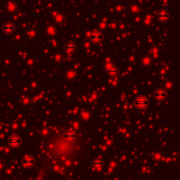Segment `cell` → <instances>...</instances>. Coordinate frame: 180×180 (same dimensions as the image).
Segmentation results:
<instances>
[{"label":"cell","mask_w":180,"mask_h":180,"mask_svg":"<svg viewBox=\"0 0 180 180\" xmlns=\"http://www.w3.org/2000/svg\"><path fill=\"white\" fill-rule=\"evenodd\" d=\"M45 31H46V34L48 35H55L56 34V32H57V29H56V27L54 25L49 24V25H48L46 27Z\"/></svg>","instance_id":"cell-11"},{"label":"cell","mask_w":180,"mask_h":180,"mask_svg":"<svg viewBox=\"0 0 180 180\" xmlns=\"http://www.w3.org/2000/svg\"><path fill=\"white\" fill-rule=\"evenodd\" d=\"M6 10L9 13H14L18 10V4L14 1H10L6 5Z\"/></svg>","instance_id":"cell-5"},{"label":"cell","mask_w":180,"mask_h":180,"mask_svg":"<svg viewBox=\"0 0 180 180\" xmlns=\"http://www.w3.org/2000/svg\"><path fill=\"white\" fill-rule=\"evenodd\" d=\"M156 18H157V20H158L159 21H161V22H164V21H167V20H168V19H169V15H168V13H167L166 12H164V11H161V12H159V13H157Z\"/></svg>","instance_id":"cell-10"},{"label":"cell","mask_w":180,"mask_h":180,"mask_svg":"<svg viewBox=\"0 0 180 180\" xmlns=\"http://www.w3.org/2000/svg\"><path fill=\"white\" fill-rule=\"evenodd\" d=\"M149 103H150V102L146 96H139L134 101L135 106L140 108V109H145V108H147L149 106Z\"/></svg>","instance_id":"cell-2"},{"label":"cell","mask_w":180,"mask_h":180,"mask_svg":"<svg viewBox=\"0 0 180 180\" xmlns=\"http://www.w3.org/2000/svg\"><path fill=\"white\" fill-rule=\"evenodd\" d=\"M64 50L67 53H74L77 50V45L73 42H68L64 45Z\"/></svg>","instance_id":"cell-8"},{"label":"cell","mask_w":180,"mask_h":180,"mask_svg":"<svg viewBox=\"0 0 180 180\" xmlns=\"http://www.w3.org/2000/svg\"><path fill=\"white\" fill-rule=\"evenodd\" d=\"M37 35V32L34 29H30L27 31V36L30 38V39H33V38H35V36Z\"/></svg>","instance_id":"cell-16"},{"label":"cell","mask_w":180,"mask_h":180,"mask_svg":"<svg viewBox=\"0 0 180 180\" xmlns=\"http://www.w3.org/2000/svg\"><path fill=\"white\" fill-rule=\"evenodd\" d=\"M107 73L111 77H116L118 75V70L115 68H111L109 70H107Z\"/></svg>","instance_id":"cell-15"},{"label":"cell","mask_w":180,"mask_h":180,"mask_svg":"<svg viewBox=\"0 0 180 180\" xmlns=\"http://www.w3.org/2000/svg\"><path fill=\"white\" fill-rule=\"evenodd\" d=\"M90 38H91V41L93 43L98 44V43H99L102 42V40H103V34H102L100 32H98V31H95V32H93V33L91 34Z\"/></svg>","instance_id":"cell-4"},{"label":"cell","mask_w":180,"mask_h":180,"mask_svg":"<svg viewBox=\"0 0 180 180\" xmlns=\"http://www.w3.org/2000/svg\"><path fill=\"white\" fill-rule=\"evenodd\" d=\"M53 19H54V21H55V23L60 24V23H62V22L64 21L65 16H64L63 13H60V12H56V13H54Z\"/></svg>","instance_id":"cell-9"},{"label":"cell","mask_w":180,"mask_h":180,"mask_svg":"<svg viewBox=\"0 0 180 180\" xmlns=\"http://www.w3.org/2000/svg\"><path fill=\"white\" fill-rule=\"evenodd\" d=\"M22 162H23L24 166H26V167H27V168H30V167L33 166V164L35 163V159H34L32 155H26L24 156Z\"/></svg>","instance_id":"cell-6"},{"label":"cell","mask_w":180,"mask_h":180,"mask_svg":"<svg viewBox=\"0 0 180 180\" xmlns=\"http://www.w3.org/2000/svg\"><path fill=\"white\" fill-rule=\"evenodd\" d=\"M154 96H155V98H156V100H158V101H163V100H164V99L167 97V93H166L163 89L159 88V89H156V90L155 91Z\"/></svg>","instance_id":"cell-7"},{"label":"cell","mask_w":180,"mask_h":180,"mask_svg":"<svg viewBox=\"0 0 180 180\" xmlns=\"http://www.w3.org/2000/svg\"><path fill=\"white\" fill-rule=\"evenodd\" d=\"M2 30L6 34H12L15 31V25L11 21H6L2 27Z\"/></svg>","instance_id":"cell-3"},{"label":"cell","mask_w":180,"mask_h":180,"mask_svg":"<svg viewBox=\"0 0 180 180\" xmlns=\"http://www.w3.org/2000/svg\"><path fill=\"white\" fill-rule=\"evenodd\" d=\"M22 143V139L17 134H13L8 138V144L12 148H19Z\"/></svg>","instance_id":"cell-1"},{"label":"cell","mask_w":180,"mask_h":180,"mask_svg":"<svg viewBox=\"0 0 180 180\" xmlns=\"http://www.w3.org/2000/svg\"><path fill=\"white\" fill-rule=\"evenodd\" d=\"M92 165L96 168H99L102 165V162L100 160H94L92 162Z\"/></svg>","instance_id":"cell-17"},{"label":"cell","mask_w":180,"mask_h":180,"mask_svg":"<svg viewBox=\"0 0 180 180\" xmlns=\"http://www.w3.org/2000/svg\"><path fill=\"white\" fill-rule=\"evenodd\" d=\"M77 76V74H76V71L73 70V69H69L66 71V73H65V77L69 80V81H72V80H74Z\"/></svg>","instance_id":"cell-12"},{"label":"cell","mask_w":180,"mask_h":180,"mask_svg":"<svg viewBox=\"0 0 180 180\" xmlns=\"http://www.w3.org/2000/svg\"><path fill=\"white\" fill-rule=\"evenodd\" d=\"M64 139L68 140H75L76 139V134L73 132H67L64 133Z\"/></svg>","instance_id":"cell-13"},{"label":"cell","mask_w":180,"mask_h":180,"mask_svg":"<svg viewBox=\"0 0 180 180\" xmlns=\"http://www.w3.org/2000/svg\"><path fill=\"white\" fill-rule=\"evenodd\" d=\"M141 63L142 65L144 66H149L151 64V58L150 57H143L141 59Z\"/></svg>","instance_id":"cell-14"},{"label":"cell","mask_w":180,"mask_h":180,"mask_svg":"<svg viewBox=\"0 0 180 180\" xmlns=\"http://www.w3.org/2000/svg\"><path fill=\"white\" fill-rule=\"evenodd\" d=\"M82 118L86 120V119H90L91 116H90V114H89L88 112H84V113L82 114Z\"/></svg>","instance_id":"cell-18"}]
</instances>
